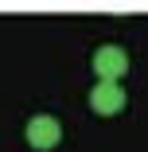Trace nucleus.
I'll return each mask as SVG.
<instances>
[{"instance_id":"obj_3","label":"nucleus","mask_w":148,"mask_h":152,"mask_svg":"<svg viewBox=\"0 0 148 152\" xmlns=\"http://www.w3.org/2000/svg\"><path fill=\"white\" fill-rule=\"evenodd\" d=\"M125 90H121V82H98L94 90H90V109L98 113V117H117L125 109Z\"/></svg>"},{"instance_id":"obj_1","label":"nucleus","mask_w":148,"mask_h":152,"mask_svg":"<svg viewBox=\"0 0 148 152\" xmlns=\"http://www.w3.org/2000/svg\"><path fill=\"white\" fill-rule=\"evenodd\" d=\"M125 70H129V55H125V47L101 43V47L94 51V74H98L101 82H121Z\"/></svg>"},{"instance_id":"obj_2","label":"nucleus","mask_w":148,"mask_h":152,"mask_svg":"<svg viewBox=\"0 0 148 152\" xmlns=\"http://www.w3.org/2000/svg\"><path fill=\"white\" fill-rule=\"evenodd\" d=\"M58 140H63V125L51 113H39L27 121V144L35 152H51V148H58Z\"/></svg>"}]
</instances>
